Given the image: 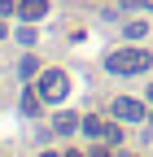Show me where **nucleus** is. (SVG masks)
Here are the masks:
<instances>
[{"label":"nucleus","instance_id":"f257e3e1","mask_svg":"<svg viewBox=\"0 0 153 157\" xmlns=\"http://www.w3.org/2000/svg\"><path fill=\"white\" fill-rule=\"evenodd\" d=\"M149 66H153V57H149L144 48H118V52L105 57V70H109V74H140V70H149Z\"/></svg>","mask_w":153,"mask_h":157},{"label":"nucleus","instance_id":"f03ea898","mask_svg":"<svg viewBox=\"0 0 153 157\" xmlns=\"http://www.w3.org/2000/svg\"><path fill=\"white\" fill-rule=\"evenodd\" d=\"M66 92H70V78L61 70H44L40 74V96L44 101H66Z\"/></svg>","mask_w":153,"mask_h":157},{"label":"nucleus","instance_id":"7ed1b4c3","mask_svg":"<svg viewBox=\"0 0 153 157\" xmlns=\"http://www.w3.org/2000/svg\"><path fill=\"white\" fill-rule=\"evenodd\" d=\"M109 109H114V118H118V122H144V118H149L144 101H136V96H118Z\"/></svg>","mask_w":153,"mask_h":157},{"label":"nucleus","instance_id":"20e7f679","mask_svg":"<svg viewBox=\"0 0 153 157\" xmlns=\"http://www.w3.org/2000/svg\"><path fill=\"white\" fill-rule=\"evenodd\" d=\"M83 131L92 135V140H105V144H118L123 140V131H118V122H105V118H83Z\"/></svg>","mask_w":153,"mask_h":157},{"label":"nucleus","instance_id":"39448f33","mask_svg":"<svg viewBox=\"0 0 153 157\" xmlns=\"http://www.w3.org/2000/svg\"><path fill=\"white\" fill-rule=\"evenodd\" d=\"M48 13V0H18V17L22 22H40Z\"/></svg>","mask_w":153,"mask_h":157},{"label":"nucleus","instance_id":"423d86ee","mask_svg":"<svg viewBox=\"0 0 153 157\" xmlns=\"http://www.w3.org/2000/svg\"><path fill=\"white\" fill-rule=\"evenodd\" d=\"M74 127H83V122H79L74 113H57V118H53V131H57V135H70Z\"/></svg>","mask_w":153,"mask_h":157},{"label":"nucleus","instance_id":"0eeeda50","mask_svg":"<svg viewBox=\"0 0 153 157\" xmlns=\"http://www.w3.org/2000/svg\"><path fill=\"white\" fill-rule=\"evenodd\" d=\"M40 101H44L40 87H26V92H22V113H40Z\"/></svg>","mask_w":153,"mask_h":157},{"label":"nucleus","instance_id":"6e6552de","mask_svg":"<svg viewBox=\"0 0 153 157\" xmlns=\"http://www.w3.org/2000/svg\"><path fill=\"white\" fill-rule=\"evenodd\" d=\"M18 70H22V78H35V70H40V61H35V57H22V61H18Z\"/></svg>","mask_w":153,"mask_h":157},{"label":"nucleus","instance_id":"1a4fd4ad","mask_svg":"<svg viewBox=\"0 0 153 157\" xmlns=\"http://www.w3.org/2000/svg\"><path fill=\"white\" fill-rule=\"evenodd\" d=\"M144 31H149V26H144V22H127V26H123V35H127V39H131V44H136V39H140V35H144Z\"/></svg>","mask_w":153,"mask_h":157},{"label":"nucleus","instance_id":"9d476101","mask_svg":"<svg viewBox=\"0 0 153 157\" xmlns=\"http://www.w3.org/2000/svg\"><path fill=\"white\" fill-rule=\"evenodd\" d=\"M9 13H18V0H0V17H9Z\"/></svg>","mask_w":153,"mask_h":157},{"label":"nucleus","instance_id":"9b49d317","mask_svg":"<svg viewBox=\"0 0 153 157\" xmlns=\"http://www.w3.org/2000/svg\"><path fill=\"white\" fill-rule=\"evenodd\" d=\"M92 157H109V148H105V140H96V148H92Z\"/></svg>","mask_w":153,"mask_h":157},{"label":"nucleus","instance_id":"f8f14e48","mask_svg":"<svg viewBox=\"0 0 153 157\" xmlns=\"http://www.w3.org/2000/svg\"><path fill=\"white\" fill-rule=\"evenodd\" d=\"M5 35H9V26H5V17H0V39H5Z\"/></svg>","mask_w":153,"mask_h":157},{"label":"nucleus","instance_id":"ddd939ff","mask_svg":"<svg viewBox=\"0 0 153 157\" xmlns=\"http://www.w3.org/2000/svg\"><path fill=\"white\" fill-rule=\"evenodd\" d=\"M61 157H83V153H74V148H70V153H61Z\"/></svg>","mask_w":153,"mask_h":157},{"label":"nucleus","instance_id":"4468645a","mask_svg":"<svg viewBox=\"0 0 153 157\" xmlns=\"http://www.w3.org/2000/svg\"><path fill=\"white\" fill-rule=\"evenodd\" d=\"M40 157H61V153H40Z\"/></svg>","mask_w":153,"mask_h":157},{"label":"nucleus","instance_id":"2eb2a0df","mask_svg":"<svg viewBox=\"0 0 153 157\" xmlns=\"http://www.w3.org/2000/svg\"><path fill=\"white\" fill-rule=\"evenodd\" d=\"M144 122H149V127H153V113H149V118H144Z\"/></svg>","mask_w":153,"mask_h":157},{"label":"nucleus","instance_id":"dca6fc26","mask_svg":"<svg viewBox=\"0 0 153 157\" xmlns=\"http://www.w3.org/2000/svg\"><path fill=\"white\" fill-rule=\"evenodd\" d=\"M149 101H153V92H149Z\"/></svg>","mask_w":153,"mask_h":157}]
</instances>
